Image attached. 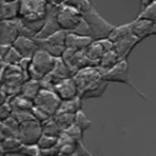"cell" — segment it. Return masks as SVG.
Returning a JSON list of instances; mask_svg holds the SVG:
<instances>
[{
    "label": "cell",
    "mask_w": 156,
    "mask_h": 156,
    "mask_svg": "<svg viewBox=\"0 0 156 156\" xmlns=\"http://www.w3.org/2000/svg\"><path fill=\"white\" fill-rule=\"evenodd\" d=\"M67 31L59 30L52 35H50L47 39H35L39 45L40 49H43L45 51L49 52L56 58H61L66 49L65 47V41H66Z\"/></svg>",
    "instance_id": "8992f818"
},
{
    "label": "cell",
    "mask_w": 156,
    "mask_h": 156,
    "mask_svg": "<svg viewBox=\"0 0 156 156\" xmlns=\"http://www.w3.org/2000/svg\"><path fill=\"white\" fill-rule=\"evenodd\" d=\"M42 135V124L34 118L20 123L17 137L23 144H37Z\"/></svg>",
    "instance_id": "ba28073f"
},
{
    "label": "cell",
    "mask_w": 156,
    "mask_h": 156,
    "mask_svg": "<svg viewBox=\"0 0 156 156\" xmlns=\"http://www.w3.org/2000/svg\"><path fill=\"white\" fill-rule=\"evenodd\" d=\"M133 33L140 40L156 35V22L136 18L133 20Z\"/></svg>",
    "instance_id": "2e32d148"
},
{
    "label": "cell",
    "mask_w": 156,
    "mask_h": 156,
    "mask_svg": "<svg viewBox=\"0 0 156 156\" xmlns=\"http://www.w3.org/2000/svg\"><path fill=\"white\" fill-rule=\"evenodd\" d=\"M83 98L80 96L75 98L73 100L69 101H61L60 107L57 113H73L76 115L78 111L83 110Z\"/></svg>",
    "instance_id": "cb8c5ba5"
},
{
    "label": "cell",
    "mask_w": 156,
    "mask_h": 156,
    "mask_svg": "<svg viewBox=\"0 0 156 156\" xmlns=\"http://www.w3.org/2000/svg\"><path fill=\"white\" fill-rule=\"evenodd\" d=\"M138 20H145L156 22V1L152 2L151 5H147L145 8L141 9V12L137 16Z\"/></svg>",
    "instance_id": "83f0119b"
},
{
    "label": "cell",
    "mask_w": 156,
    "mask_h": 156,
    "mask_svg": "<svg viewBox=\"0 0 156 156\" xmlns=\"http://www.w3.org/2000/svg\"><path fill=\"white\" fill-rule=\"evenodd\" d=\"M120 61H121V58L119 57V55L115 52V49H111V50H109V51L105 52L104 56L98 61V66L100 67V69L103 72V74H104L105 72L109 71V69H111L112 67H115Z\"/></svg>",
    "instance_id": "ffe728a7"
},
{
    "label": "cell",
    "mask_w": 156,
    "mask_h": 156,
    "mask_svg": "<svg viewBox=\"0 0 156 156\" xmlns=\"http://www.w3.org/2000/svg\"><path fill=\"white\" fill-rule=\"evenodd\" d=\"M42 90L41 85H40L39 80H34V79H29V80L25 81L24 85L20 90V95L25 96L28 100L34 102V100L37 98V94L40 93V91Z\"/></svg>",
    "instance_id": "603a6c76"
},
{
    "label": "cell",
    "mask_w": 156,
    "mask_h": 156,
    "mask_svg": "<svg viewBox=\"0 0 156 156\" xmlns=\"http://www.w3.org/2000/svg\"><path fill=\"white\" fill-rule=\"evenodd\" d=\"M94 40L91 37L79 35L73 32H67L65 47L74 50H85Z\"/></svg>",
    "instance_id": "e0dca14e"
},
{
    "label": "cell",
    "mask_w": 156,
    "mask_h": 156,
    "mask_svg": "<svg viewBox=\"0 0 156 156\" xmlns=\"http://www.w3.org/2000/svg\"><path fill=\"white\" fill-rule=\"evenodd\" d=\"M141 41H142V40L137 37L136 35L133 33V34L128 35V37H124V39L120 40V41L115 42V43H113V49L119 55L121 60H127V58L129 57V55L132 54L134 48L136 47Z\"/></svg>",
    "instance_id": "9a60e30c"
},
{
    "label": "cell",
    "mask_w": 156,
    "mask_h": 156,
    "mask_svg": "<svg viewBox=\"0 0 156 156\" xmlns=\"http://www.w3.org/2000/svg\"><path fill=\"white\" fill-rule=\"evenodd\" d=\"M69 156H81V155H80V154H79V152H77V153L73 154V155H69Z\"/></svg>",
    "instance_id": "74e56055"
},
{
    "label": "cell",
    "mask_w": 156,
    "mask_h": 156,
    "mask_svg": "<svg viewBox=\"0 0 156 156\" xmlns=\"http://www.w3.org/2000/svg\"><path fill=\"white\" fill-rule=\"evenodd\" d=\"M65 63L72 69L74 73H77V71L81 69H85L88 66H98V63L90 60L86 55L85 50H74L71 48H66L63 52L62 57Z\"/></svg>",
    "instance_id": "9c48e42d"
},
{
    "label": "cell",
    "mask_w": 156,
    "mask_h": 156,
    "mask_svg": "<svg viewBox=\"0 0 156 156\" xmlns=\"http://www.w3.org/2000/svg\"><path fill=\"white\" fill-rule=\"evenodd\" d=\"M45 2L47 5H61L64 2V0H45Z\"/></svg>",
    "instance_id": "d590c367"
},
{
    "label": "cell",
    "mask_w": 156,
    "mask_h": 156,
    "mask_svg": "<svg viewBox=\"0 0 156 156\" xmlns=\"http://www.w3.org/2000/svg\"><path fill=\"white\" fill-rule=\"evenodd\" d=\"M75 124L78 126V127L80 128L83 133H85L86 130L89 129V128L91 127V125H92L91 121L88 119L87 115L83 113V110L78 111V112L76 113V115H75Z\"/></svg>",
    "instance_id": "1f68e13d"
},
{
    "label": "cell",
    "mask_w": 156,
    "mask_h": 156,
    "mask_svg": "<svg viewBox=\"0 0 156 156\" xmlns=\"http://www.w3.org/2000/svg\"><path fill=\"white\" fill-rule=\"evenodd\" d=\"M55 93L60 98L61 101L73 100L79 96V91L73 77L63 79L57 83L55 87Z\"/></svg>",
    "instance_id": "5bb4252c"
},
{
    "label": "cell",
    "mask_w": 156,
    "mask_h": 156,
    "mask_svg": "<svg viewBox=\"0 0 156 156\" xmlns=\"http://www.w3.org/2000/svg\"><path fill=\"white\" fill-rule=\"evenodd\" d=\"M111 49H113V42L107 37V39L93 41L85 49V52L90 60L98 64V61L104 56L105 52L109 51Z\"/></svg>",
    "instance_id": "7c38bea8"
},
{
    "label": "cell",
    "mask_w": 156,
    "mask_h": 156,
    "mask_svg": "<svg viewBox=\"0 0 156 156\" xmlns=\"http://www.w3.org/2000/svg\"><path fill=\"white\" fill-rule=\"evenodd\" d=\"M63 3L75 8L78 11H80L83 14L92 7V5L90 3L89 0H64Z\"/></svg>",
    "instance_id": "d6a6232c"
},
{
    "label": "cell",
    "mask_w": 156,
    "mask_h": 156,
    "mask_svg": "<svg viewBox=\"0 0 156 156\" xmlns=\"http://www.w3.org/2000/svg\"><path fill=\"white\" fill-rule=\"evenodd\" d=\"M12 46L20 52L23 58H32L35 52L40 49L34 37H25V35H20L12 44Z\"/></svg>",
    "instance_id": "4fadbf2b"
},
{
    "label": "cell",
    "mask_w": 156,
    "mask_h": 156,
    "mask_svg": "<svg viewBox=\"0 0 156 156\" xmlns=\"http://www.w3.org/2000/svg\"><path fill=\"white\" fill-rule=\"evenodd\" d=\"M83 16L89 26L91 37L94 41L109 37L111 31L115 28V26L107 22L105 18H103V16H101L93 7L86 11Z\"/></svg>",
    "instance_id": "3957f363"
},
{
    "label": "cell",
    "mask_w": 156,
    "mask_h": 156,
    "mask_svg": "<svg viewBox=\"0 0 156 156\" xmlns=\"http://www.w3.org/2000/svg\"><path fill=\"white\" fill-rule=\"evenodd\" d=\"M12 113H13V108H12V105L10 103V101L2 103L1 107H0V119H1V121L12 117Z\"/></svg>",
    "instance_id": "e575fe53"
},
{
    "label": "cell",
    "mask_w": 156,
    "mask_h": 156,
    "mask_svg": "<svg viewBox=\"0 0 156 156\" xmlns=\"http://www.w3.org/2000/svg\"><path fill=\"white\" fill-rule=\"evenodd\" d=\"M75 115H73V113H57L54 118L59 124V126L63 130H65L75 123Z\"/></svg>",
    "instance_id": "4316f807"
},
{
    "label": "cell",
    "mask_w": 156,
    "mask_h": 156,
    "mask_svg": "<svg viewBox=\"0 0 156 156\" xmlns=\"http://www.w3.org/2000/svg\"><path fill=\"white\" fill-rule=\"evenodd\" d=\"M23 57L20 56V54L12 46L10 48V50L8 51V54L1 59V62H5L9 65H18L20 61L22 60Z\"/></svg>",
    "instance_id": "4dcf8cb0"
},
{
    "label": "cell",
    "mask_w": 156,
    "mask_h": 156,
    "mask_svg": "<svg viewBox=\"0 0 156 156\" xmlns=\"http://www.w3.org/2000/svg\"><path fill=\"white\" fill-rule=\"evenodd\" d=\"M15 155L20 156H41V150L37 144H23L16 151Z\"/></svg>",
    "instance_id": "f1b7e54d"
},
{
    "label": "cell",
    "mask_w": 156,
    "mask_h": 156,
    "mask_svg": "<svg viewBox=\"0 0 156 156\" xmlns=\"http://www.w3.org/2000/svg\"><path fill=\"white\" fill-rule=\"evenodd\" d=\"M108 81L101 79L98 83H96L93 87H91L90 89H88L87 91L83 92L80 94V98L85 100H91V98H100L104 95V93L106 92V89L108 87Z\"/></svg>",
    "instance_id": "44dd1931"
},
{
    "label": "cell",
    "mask_w": 156,
    "mask_h": 156,
    "mask_svg": "<svg viewBox=\"0 0 156 156\" xmlns=\"http://www.w3.org/2000/svg\"><path fill=\"white\" fill-rule=\"evenodd\" d=\"M0 140L5 138H12V137L18 136V127L20 122L12 115L8 119L1 121L0 124ZM18 138V137H17Z\"/></svg>",
    "instance_id": "ac0fdd59"
},
{
    "label": "cell",
    "mask_w": 156,
    "mask_h": 156,
    "mask_svg": "<svg viewBox=\"0 0 156 156\" xmlns=\"http://www.w3.org/2000/svg\"><path fill=\"white\" fill-rule=\"evenodd\" d=\"M73 78L77 85L79 95H80L83 92L87 91L101 79H103V72L98 66H88L77 71Z\"/></svg>",
    "instance_id": "52a82bcc"
},
{
    "label": "cell",
    "mask_w": 156,
    "mask_h": 156,
    "mask_svg": "<svg viewBox=\"0 0 156 156\" xmlns=\"http://www.w3.org/2000/svg\"><path fill=\"white\" fill-rule=\"evenodd\" d=\"M1 1H16V0H1Z\"/></svg>",
    "instance_id": "f35d334b"
},
{
    "label": "cell",
    "mask_w": 156,
    "mask_h": 156,
    "mask_svg": "<svg viewBox=\"0 0 156 156\" xmlns=\"http://www.w3.org/2000/svg\"><path fill=\"white\" fill-rule=\"evenodd\" d=\"M23 145L22 141L17 137H12V138H5L0 140V151L1 156L7 155H15L16 151Z\"/></svg>",
    "instance_id": "7402d4cb"
},
{
    "label": "cell",
    "mask_w": 156,
    "mask_h": 156,
    "mask_svg": "<svg viewBox=\"0 0 156 156\" xmlns=\"http://www.w3.org/2000/svg\"><path fill=\"white\" fill-rule=\"evenodd\" d=\"M103 79L108 81V83H122V85L127 86V87H129L137 95L140 96L141 98H143V100H145V101H150L144 93H142L140 90L137 89L134 83H130L129 74H128L127 60H121L115 67H112V69H109V71L105 72V73L103 74Z\"/></svg>",
    "instance_id": "277c9868"
},
{
    "label": "cell",
    "mask_w": 156,
    "mask_h": 156,
    "mask_svg": "<svg viewBox=\"0 0 156 156\" xmlns=\"http://www.w3.org/2000/svg\"><path fill=\"white\" fill-rule=\"evenodd\" d=\"M32 115H33V118H34L37 122H40L41 124H43L44 122H46L47 120H49L50 118H52L51 115H48L46 111H44L43 109L39 108V107H37V106L33 107Z\"/></svg>",
    "instance_id": "836d02e7"
},
{
    "label": "cell",
    "mask_w": 156,
    "mask_h": 156,
    "mask_svg": "<svg viewBox=\"0 0 156 156\" xmlns=\"http://www.w3.org/2000/svg\"><path fill=\"white\" fill-rule=\"evenodd\" d=\"M130 34H133V22L121 25V26H115L108 39H110L115 43V42L120 41Z\"/></svg>",
    "instance_id": "d4e9b609"
},
{
    "label": "cell",
    "mask_w": 156,
    "mask_h": 156,
    "mask_svg": "<svg viewBox=\"0 0 156 156\" xmlns=\"http://www.w3.org/2000/svg\"><path fill=\"white\" fill-rule=\"evenodd\" d=\"M154 1H156V0H141V9L145 8L147 5H151V3L154 2Z\"/></svg>",
    "instance_id": "8d00e7d4"
},
{
    "label": "cell",
    "mask_w": 156,
    "mask_h": 156,
    "mask_svg": "<svg viewBox=\"0 0 156 156\" xmlns=\"http://www.w3.org/2000/svg\"><path fill=\"white\" fill-rule=\"evenodd\" d=\"M0 32V44L12 45L20 35V18L13 20H1Z\"/></svg>",
    "instance_id": "8fae6325"
},
{
    "label": "cell",
    "mask_w": 156,
    "mask_h": 156,
    "mask_svg": "<svg viewBox=\"0 0 156 156\" xmlns=\"http://www.w3.org/2000/svg\"><path fill=\"white\" fill-rule=\"evenodd\" d=\"M45 0H20L18 18L26 23H44L47 16Z\"/></svg>",
    "instance_id": "6da1fadb"
},
{
    "label": "cell",
    "mask_w": 156,
    "mask_h": 156,
    "mask_svg": "<svg viewBox=\"0 0 156 156\" xmlns=\"http://www.w3.org/2000/svg\"><path fill=\"white\" fill-rule=\"evenodd\" d=\"M42 130H43L44 135L57 137V138H59V136L63 133V129L59 126V124L57 123L54 117L42 124Z\"/></svg>",
    "instance_id": "484cf974"
},
{
    "label": "cell",
    "mask_w": 156,
    "mask_h": 156,
    "mask_svg": "<svg viewBox=\"0 0 156 156\" xmlns=\"http://www.w3.org/2000/svg\"><path fill=\"white\" fill-rule=\"evenodd\" d=\"M57 20H58V24L62 30L67 31V32H73L81 24V22L83 20V13L78 11L77 9L62 3L60 10H59Z\"/></svg>",
    "instance_id": "5b68a950"
},
{
    "label": "cell",
    "mask_w": 156,
    "mask_h": 156,
    "mask_svg": "<svg viewBox=\"0 0 156 156\" xmlns=\"http://www.w3.org/2000/svg\"><path fill=\"white\" fill-rule=\"evenodd\" d=\"M33 103H34V106L43 109L51 117H55L59 110L61 100L54 91L42 89Z\"/></svg>",
    "instance_id": "30bf717a"
},
{
    "label": "cell",
    "mask_w": 156,
    "mask_h": 156,
    "mask_svg": "<svg viewBox=\"0 0 156 156\" xmlns=\"http://www.w3.org/2000/svg\"><path fill=\"white\" fill-rule=\"evenodd\" d=\"M20 16V0L1 1V20H13Z\"/></svg>",
    "instance_id": "d6986e66"
},
{
    "label": "cell",
    "mask_w": 156,
    "mask_h": 156,
    "mask_svg": "<svg viewBox=\"0 0 156 156\" xmlns=\"http://www.w3.org/2000/svg\"><path fill=\"white\" fill-rule=\"evenodd\" d=\"M57 58L43 49H39L31 58L29 77L34 80H41L54 69Z\"/></svg>",
    "instance_id": "7a4b0ae2"
},
{
    "label": "cell",
    "mask_w": 156,
    "mask_h": 156,
    "mask_svg": "<svg viewBox=\"0 0 156 156\" xmlns=\"http://www.w3.org/2000/svg\"><path fill=\"white\" fill-rule=\"evenodd\" d=\"M37 144L40 147V150L52 149V147H56L58 145V138L43 134Z\"/></svg>",
    "instance_id": "f546056e"
}]
</instances>
